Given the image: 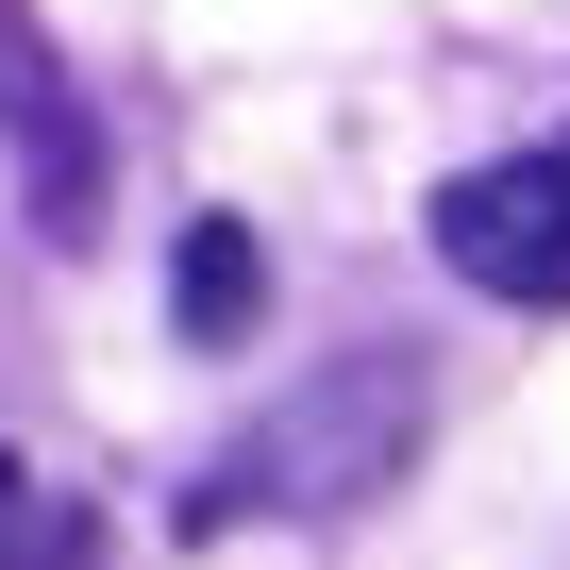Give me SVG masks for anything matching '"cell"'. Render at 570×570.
Returning <instances> with one entry per match:
<instances>
[{
  "instance_id": "obj_5",
  "label": "cell",
  "mask_w": 570,
  "mask_h": 570,
  "mask_svg": "<svg viewBox=\"0 0 570 570\" xmlns=\"http://www.w3.org/2000/svg\"><path fill=\"white\" fill-rule=\"evenodd\" d=\"M101 537H85V503H18V537H0V570H85Z\"/></svg>"
},
{
  "instance_id": "obj_2",
  "label": "cell",
  "mask_w": 570,
  "mask_h": 570,
  "mask_svg": "<svg viewBox=\"0 0 570 570\" xmlns=\"http://www.w3.org/2000/svg\"><path fill=\"white\" fill-rule=\"evenodd\" d=\"M436 268L487 285V303H570V151H487L436 185Z\"/></svg>"
},
{
  "instance_id": "obj_4",
  "label": "cell",
  "mask_w": 570,
  "mask_h": 570,
  "mask_svg": "<svg viewBox=\"0 0 570 570\" xmlns=\"http://www.w3.org/2000/svg\"><path fill=\"white\" fill-rule=\"evenodd\" d=\"M168 320H185L202 353H235V336L268 320V252H252V218H185V252H168Z\"/></svg>"
},
{
  "instance_id": "obj_6",
  "label": "cell",
  "mask_w": 570,
  "mask_h": 570,
  "mask_svg": "<svg viewBox=\"0 0 570 570\" xmlns=\"http://www.w3.org/2000/svg\"><path fill=\"white\" fill-rule=\"evenodd\" d=\"M18 503H35V470H18V453H0V537H18Z\"/></svg>"
},
{
  "instance_id": "obj_1",
  "label": "cell",
  "mask_w": 570,
  "mask_h": 570,
  "mask_svg": "<svg viewBox=\"0 0 570 570\" xmlns=\"http://www.w3.org/2000/svg\"><path fill=\"white\" fill-rule=\"evenodd\" d=\"M420 353H336V370H303L202 487H185V537H235V520H353V503H386L403 487V453H420Z\"/></svg>"
},
{
  "instance_id": "obj_3",
  "label": "cell",
  "mask_w": 570,
  "mask_h": 570,
  "mask_svg": "<svg viewBox=\"0 0 570 570\" xmlns=\"http://www.w3.org/2000/svg\"><path fill=\"white\" fill-rule=\"evenodd\" d=\"M0 135L35 168V235H101V135H85V101L35 35V0H0Z\"/></svg>"
}]
</instances>
